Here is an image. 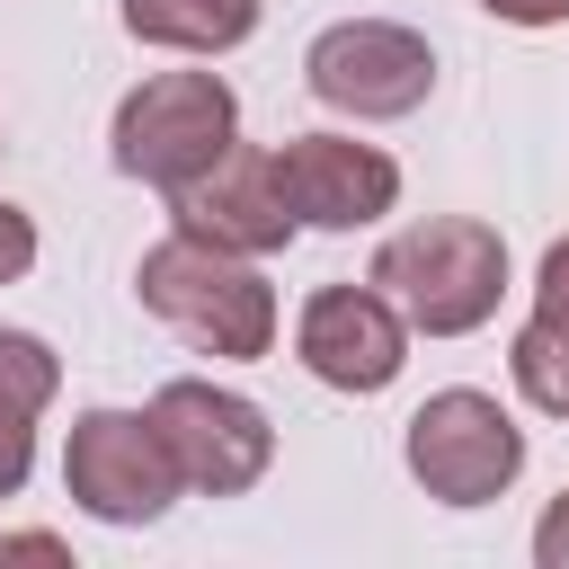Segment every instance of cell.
I'll return each instance as SVG.
<instances>
[{"mask_svg":"<svg viewBox=\"0 0 569 569\" xmlns=\"http://www.w3.org/2000/svg\"><path fill=\"white\" fill-rule=\"evenodd\" d=\"M133 293L151 320H169L196 356H222V365H249L276 347V284L258 276V258L240 249H213L196 231H169L142 249L133 267Z\"/></svg>","mask_w":569,"mask_h":569,"instance_id":"cell-1","label":"cell"},{"mask_svg":"<svg viewBox=\"0 0 569 569\" xmlns=\"http://www.w3.org/2000/svg\"><path fill=\"white\" fill-rule=\"evenodd\" d=\"M365 276L400 302L409 329H427V338H471V329L498 311V293H507V240H498L489 222H471V213H436V222L391 231Z\"/></svg>","mask_w":569,"mask_h":569,"instance_id":"cell-2","label":"cell"},{"mask_svg":"<svg viewBox=\"0 0 569 569\" xmlns=\"http://www.w3.org/2000/svg\"><path fill=\"white\" fill-rule=\"evenodd\" d=\"M231 142H240V98L213 71H151L142 89L116 98V124H107L116 169L160 187V196H178L204 169H222Z\"/></svg>","mask_w":569,"mask_h":569,"instance_id":"cell-3","label":"cell"},{"mask_svg":"<svg viewBox=\"0 0 569 569\" xmlns=\"http://www.w3.org/2000/svg\"><path fill=\"white\" fill-rule=\"evenodd\" d=\"M400 462H409V480H418L436 507H489V498H507L516 471H525V427H516V409H498L489 391L453 382V391H427V400L409 409Z\"/></svg>","mask_w":569,"mask_h":569,"instance_id":"cell-4","label":"cell"},{"mask_svg":"<svg viewBox=\"0 0 569 569\" xmlns=\"http://www.w3.org/2000/svg\"><path fill=\"white\" fill-rule=\"evenodd\" d=\"M302 80L320 107L356 116V124H391V116H418L427 89H436V44L400 18H338L311 36L302 53Z\"/></svg>","mask_w":569,"mask_h":569,"instance_id":"cell-5","label":"cell"},{"mask_svg":"<svg viewBox=\"0 0 569 569\" xmlns=\"http://www.w3.org/2000/svg\"><path fill=\"white\" fill-rule=\"evenodd\" d=\"M62 489L98 525H160L187 480H178L151 409H80L71 445H62Z\"/></svg>","mask_w":569,"mask_h":569,"instance_id":"cell-6","label":"cell"},{"mask_svg":"<svg viewBox=\"0 0 569 569\" xmlns=\"http://www.w3.org/2000/svg\"><path fill=\"white\" fill-rule=\"evenodd\" d=\"M151 427H160V445H169V462H178V480L196 498H240L276 462L267 409L249 391H222V382H196V373L151 391Z\"/></svg>","mask_w":569,"mask_h":569,"instance_id":"cell-7","label":"cell"},{"mask_svg":"<svg viewBox=\"0 0 569 569\" xmlns=\"http://www.w3.org/2000/svg\"><path fill=\"white\" fill-rule=\"evenodd\" d=\"M293 356L311 365V382H329V391H391L400 382V365H409V320H400V302L365 276V284H320L311 302H302V320H293Z\"/></svg>","mask_w":569,"mask_h":569,"instance_id":"cell-8","label":"cell"},{"mask_svg":"<svg viewBox=\"0 0 569 569\" xmlns=\"http://www.w3.org/2000/svg\"><path fill=\"white\" fill-rule=\"evenodd\" d=\"M276 187L302 231H365L400 204V160L356 133H293L276 142Z\"/></svg>","mask_w":569,"mask_h":569,"instance_id":"cell-9","label":"cell"},{"mask_svg":"<svg viewBox=\"0 0 569 569\" xmlns=\"http://www.w3.org/2000/svg\"><path fill=\"white\" fill-rule=\"evenodd\" d=\"M169 231H196V240L240 249V258H276L302 222H293L284 187H276V151L231 142V160H222V169H204L196 187H178V196H169Z\"/></svg>","mask_w":569,"mask_h":569,"instance_id":"cell-10","label":"cell"},{"mask_svg":"<svg viewBox=\"0 0 569 569\" xmlns=\"http://www.w3.org/2000/svg\"><path fill=\"white\" fill-rule=\"evenodd\" d=\"M53 391H62V356L44 338H27V329H0V498L27 489V471H36V418L53 409Z\"/></svg>","mask_w":569,"mask_h":569,"instance_id":"cell-11","label":"cell"},{"mask_svg":"<svg viewBox=\"0 0 569 569\" xmlns=\"http://www.w3.org/2000/svg\"><path fill=\"white\" fill-rule=\"evenodd\" d=\"M267 0H124V36L160 53H231L249 44Z\"/></svg>","mask_w":569,"mask_h":569,"instance_id":"cell-12","label":"cell"},{"mask_svg":"<svg viewBox=\"0 0 569 569\" xmlns=\"http://www.w3.org/2000/svg\"><path fill=\"white\" fill-rule=\"evenodd\" d=\"M507 373H516V391H525L542 418H569V329L525 320L516 347H507Z\"/></svg>","mask_w":569,"mask_h":569,"instance_id":"cell-13","label":"cell"},{"mask_svg":"<svg viewBox=\"0 0 569 569\" xmlns=\"http://www.w3.org/2000/svg\"><path fill=\"white\" fill-rule=\"evenodd\" d=\"M533 320L542 329H569V240L542 249V276H533Z\"/></svg>","mask_w":569,"mask_h":569,"instance_id":"cell-14","label":"cell"},{"mask_svg":"<svg viewBox=\"0 0 569 569\" xmlns=\"http://www.w3.org/2000/svg\"><path fill=\"white\" fill-rule=\"evenodd\" d=\"M27 267H36V222L18 204H0V284H18Z\"/></svg>","mask_w":569,"mask_h":569,"instance_id":"cell-15","label":"cell"},{"mask_svg":"<svg viewBox=\"0 0 569 569\" xmlns=\"http://www.w3.org/2000/svg\"><path fill=\"white\" fill-rule=\"evenodd\" d=\"M533 560H542V569H569V489L542 507V525H533Z\"/></svg>","mask_w":569,"mask_h":569,"instance_id":"cell-16","label":"cell"},{"mask_svg":"<svg viewBox=\"0 0 569 569\" xmlns=\"http://www.w3.org/2000/svg\"><path fill=\"white\" fill-rule=\"evenodd\" d=\"M498 27H569V0H480Z\"/></svg>","mask_w":569,"mask_h":569,"instance_id":"cell-17","label":"cell"},{"mask_svg":"<svg viewBox=\"0 0 569 569\" xmlns=\"http://www.w3.org/2000/svg\"><path fill=\"white\" fill-rule=\"evenodd\" d=\"M0 560H62V533H0Z\"/></svg>","mask_w":569,"mask_h":569,"instance_id":"cell-18","label":"cell"},{"mask_svg":"<svg viewBox=\"0 0 569 569\" xmlns=\"http://www.w3.org/2000/svg\"><path fill=\"white\" fill-rule=\"evenodd\" d=\"M0 151H9V142H0Z\"/></svg>","mask_w":569,"mask_h":569,"instance_id":"cell-19","label":"cell"}]
</instances>
